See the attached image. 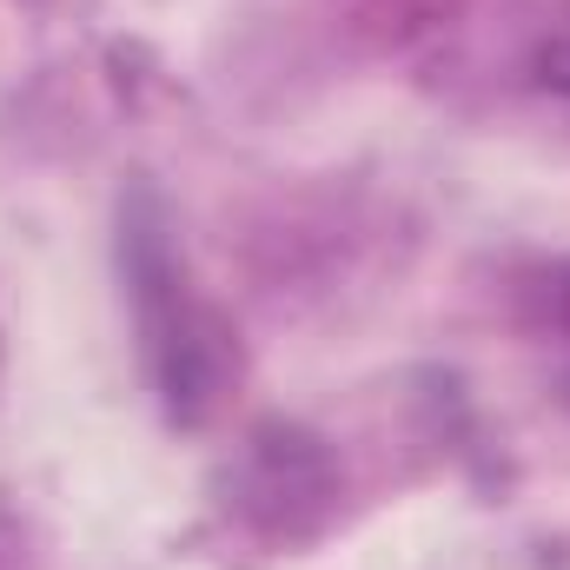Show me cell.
<instances>
[{"label":"cell","instance_id":"2","mask_svg":"<svg viewBox=\"0 0 570 570\" xmlns=\"http://www.w3.org/2000/svg\"><path fill=\"white\" fill-rule=\"evenodd\" d=\"M524 67H531V87H544V94L570 100V0H558V7L544 13V27H538Z\"/></svg>","mask_w":570,"mask_h":570},{"label":"cell","instance_id":"3","mask_svg":"<svg viewBox=\"0 0 570 570\" xmlns=\"http://www.w3.org/2000/svg\"><path fill=\"white\" fill-rule=\"evenodd\" d=\"M544 298H551V325L564 332V345H570V266L551 273V292H544Z\"/></svg>","mask_w":570,"mask_h":570},{"label":"cell","instance_id":"1","mask_svg":"<svg viewBox=\"0 0 570 570\" xmlns=\"http://www.w3.org/2000/svg\"><path fill=\"white\" fill-rule=\"evenodd\" d=\"M127 273L140 298V332H146V365L159 385V405L173 425H206L226 412L239 385V332L213 298H199L193 279L179 273V253L159 226L140 213L127 219Z\"/></svg>","mask_w":570,"mask_h":570}]
</instances>
